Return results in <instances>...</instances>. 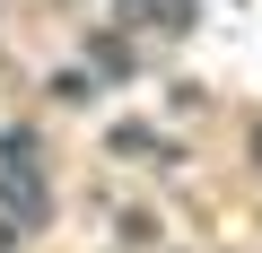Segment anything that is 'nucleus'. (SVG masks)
I'll use <instances>...</instances> for the list:
<instances>
[{"mask_svg":"<svg viewBox=\"0 0 262 253\" xmlns=\"http://www.w3.org/2000/svg\"><path fill=\"white\" fill-rule=\"evenodd\" d=\"M53 96H61V105H88L96 87H88V70H61V79H53Z\"/></svg>","mask_w":262,"mask_h":253,"instance_id":"2","label":"nucleus"},{"mask_svg":"<svg viewBox=\"0 0 262 253\" xmlns=\"http://www.w3.org/2000/svg\"><path fill=\"white\" fill-rule=\"evenodd\" d=\"M253 157H262V131H253Z\"/></svg>","mask_w":262,"mask_h":253,"instance_id":"3","label":"nucleus"},{"mask_svg":"<svg viewBox=\"0 0 262 253\" xmlns=\"http://www.w3.org/2000/svg\"><path fill=\"white\" fill-rule=\"evenodd\" d=\"M114 157H158V131H149V122H122V131H114Z\"/></svg>","mask_w":262,"mask_h":253,"instance_id":"1","label":"nucleus"}]
</instances>
